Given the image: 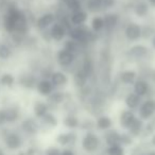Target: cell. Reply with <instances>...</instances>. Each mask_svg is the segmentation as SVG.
<instances>
[{
  "label": "cell",
  "instance_id": "1",
  "mask_svg": "<svg viewBox=\"0 0 155 155\" xmlns=\"http://www.w3.org/2000/svg\"><path fill=\"white\" fill-rule=\"evenodd\" d=\"M123 60L130 66H138L140 64H152L155 60V53L152 51L148 43H139L127 45L123 51Z\"/></svg>",
  "mask_w": 155,
  "mask_h": 155
},
{
  "label": "cell",
  "instance_id": "2",
  "mask_svg": "<svg viewBox=\"0 0 155 155\" xmlns=\"http://www.w3.org/2000/svg\"><path fill=\"white\" fill-rule=\"evenodd\" d=\"M79 58L80 56L75 55L74 53L68 51L65 48H63L62 46H60L53 53L54 66L71 74L78 67Z\"/></svg>",
  "mask_w": 155,
  "mask_h": 155
},
{
  "label": "cell",
  "instance_id": "3",
  "mask_svg": "<svg viewBox=\"0 0 155 155\" xmlns=\"http://www.w3.org/2000/svg\"><path fill=\"white\" fill-rule=\"evenodd\" d=\"M119 34L127 45L142 41L141 22L133 18H127L119 31Z\"/></svg>",
  "mask_w": 155,
  "mask_h": 155
},
{
  "label": "cell",
  "instance_id": "4",
  "mask_svg": "<svg viewBox=\"0 0 155 155\" xmlns=\"http://www.w3.org/2000/svg\"><path fill=\"white\" fill-rule=\"evenodd\" d=\"M81 149L87 154H96L101 150L103 146L101 135L98 132H86L83 133L80 139Z\"/></svg>",
  "mask_w": 155,
  "mask_h": 155
},
{
  "label": "cell",
  "instance_id": "5",
  "mask_svg": "<svg viewBox=\"0 0 155 155\" xmlns=\"http://www.w3.org/2000/svg\"><path fill=\"white\" fill-rule=\"evenodd\" d=\"M138 78H139V73H138L137 68L127 65V67H123L117 72L114 79L119 85L127 87V88H131Z\"/></svg>",
  "mask_w": 155,
  "mask_h": 155
},
{
  "label": "cell",
  "instance_id": "6",
  "mask_svg": "<svg viewBox=\"0 0 155 155\" xmlns=\"http://www.w3.org/2000/svg\"><path fill=\"white\" fill-rule=\"evenodd\" d=\"M55 21H58V15H56L55 11L54 10H45L35 17L33 27L39 33L49 30L50 27Z\"/></svg>",
  "mask_w": 155,
  "mask_h": 155
},
{
  "label": "cell",
  "instance_id": "7",
  "mask_svg": "<svg viewBox=\"0 0 155 155\" xmlns=\"http://www.w3.org/2000/svg\"><path fill=\"white\" fill-rule=\"evenodd\" d=\"M70 26L63 21H55L48 31H49V35L51 37L52 44L61 46L67 38H68V29Z\"/></svg>",
  "mask_w": 155,
  "mask_h": 155
},
{
  "label": "cell",
  "instance_id": "8",
  "mask_svg": "<svg viewBox=\"0 0 155 155\" xmlns=\"http://www.w3.org/2000/svg\"><path fill=\"white\" fill-rule=\"evenodd\" d=\"M131 91L133 93H135L137 96H139L140 98H142V99L155 97L154 85L146 78H138L137 81L131 87Z\"/></svg>",
  "mask_w": 155,
  "mask_h": 155
},
{
  "label": "cell",
  "instance_id": "9",
  "mask_svg": "<svg viewBox=\"0 0 155 155\" xmlns=\"http://www.w3.org/2000/svg\"><path fill=\"white\" fill-rule=\"evenodd\" d=\"M49 80L55 89H68L71 86L70 74L60 68H54L50 74Z\"/></svg>",
  "mask_w": 155,
  "mask_h": 155
},
{
  "label": "cell",
  "instance_id": "10",
  "mask_svg": "<svg viewBox=\"0 0 155 155\" xmlns=\"http://www.w3.org/2000/svg\"><path fill=\"white\" fill-rule=\"evenodd\" d=\"M130 15L133 19L142 22L153 15V10L146 0H137Z\"/></svg>",
  "mask_w": 155,
  "mask_h": 155
},
{
  "label": "cell",
  "instance_id": "11",
  "mask_svg": "<svg viewBox=\"0 0 155 155\" xmlns=\"http://www.w3.org/2000/svg\"><path fill=\"white\" fill-rule=\"evenodd\" d=\"M70 95H71V93H69L68 89H55V91L46 99L47 103L49 104L51 112L55 113L58 110H61L63 104H64L65 101L70 97Z\"/></svg>",
  "mask_w": 155,
  "mask_h": 155
},
{
  "label": "cell",
  "instance_id": "12",
  "mask_svg": "<svg viewBox=\"0 0 155 155\" xmlns=\"http://www.w3.org/2000/svg\"><path fill=\"white\" fill-rule=\"evenodd\" d=\"M80 140L78 131L60 132L55 137V142L61 148H74Z\"/></svg>",
  "mask_w": 155,
  "mask_h": 155
},
{
  "label": "cell",
  "instance_id": "13",
  "mask_svg": "<svg viewBox=\"0 0 155 155\" xmlns=\"http://www.w3.org/2000/svg\"><path fill=\"white\" fill-rule=\"evenodd\" d=\"M136 114H137L138 118L141 119L143 122L155 117V97L147 98V99L142 100Z\"/></svg>",
  "mask_w": 155,
  "mask_h": 155
},
{
  "label": "cell",
  "instance_id": "14",
  "mask_svg": "<svg viewBox=\"0 0 155 155\" xmlns=\"http://www.w3.org/2000/svg\"><path fill=\"white\" fill-rule=\"evenodd\" d=\"M19 129L21 131V134H25L29 137H33L41 132V125H39L38 119H36L33 116H30L22 119L21 122H20Z\"/></svg>",
  "mask_w": 155,
  "mask_h": 155
},
{
  "label": "cell",
  "instance_id": "15",
  "mask_svg": "<svg viewBox=\"0 0 155 155\" xmlns=\"http://www.w3.org/2000/svg\"><path fill=\"white\" fill-rule=\"evenodd\" d=\"M5 144L9 150L16 151L22 148L25 143V139L22 137V134L17 131H8L5 132L3 136Z\"/></svg>",
  "mask_w": 155,
  "mask_h": 155
},
{
  "label": "cell",
  "instance_id": "16",
  "mask_svg": "<svg viewBox=\"0 0 155 155\" xmlns=\"http://www.w3.org/2000/svg\"><path fill=\"white\" fill-rule=\"evenodd\" d=\"M38 79V75L31 70L25 71L21 74L18 75V78H16L17 84L24 89H27V91H35V86H36Z\"/></svg>",
  "mask_w": 155,
  "mask_h": 155
},
{
  "label": "cell",
  "instance_id": "17",
  "mask_svg": "<svg viewBox=\"0 0 155 155\" xmlns=\"http://www.w3.org/2000/svg\"><path fill=\"white\" fill-rule=\"evenodd\" d=\"M91 18V14L84 9H78L75 11L69 12L68 20L71 27H79V26H86L88 24V20Z\"/></svg>",
  "mask_w": 155,
  "mask_h": 155
},
{
  "label": "cell",
  "instance_id": "18",
  "mask_svg": "<svg viewBox=\"0 0 155 155\" xmlns=\"http://www.w3.org/2000/svg\"><path fill=\"white\" fill-rule=\"evenodd\" d=\"M87 26H88V28L91 29V31L94 34H96L101 38L104 35V32H105V22H104L103 14L91 15Z\"/></svg>",
  "mask_w": 155,
  "mask_h": 155
},
{
  "label": "cell",
  "instance_id": "19",
  "mask_svg": "<svg viewBox=\"0 0 155 155\" xmlns=\"http://www.w3.org/2000/svg\"><path fill=\"white\" fill-rule=\"evenodd\" d=\"M137 118V114L136 112L127 108L123 107L120 110L118 114V124L122 131H127L129 127H131L132 123L135 121V119Z\"/></svg>",
  "mask_w": 155,
  "mask_h": 155
},
{
  "label": "cell",
  "instance_id": "20",
  "mask_svg": "<svg viewBox=\"0 0 155 155\" xmlns=\"http://www.w3.org/2000/svg\"><path fill=\"white\" fill-rule=\"evenodd\" d=\"M54 91H55V88H54L53 84H52L49 79H47V78H39L36 83V86H35V91H36V94L41 99L46 100Z\"/></svg>",
  "mask_w": 155,
  "mask_h": 155
},
{
  "label": "cell",
  "instance_id": "21",
  "mask_svg": "<svg viewBox=\"0 0 155 155\" xmlns=\"http://www.w3.org/2000/svg\"><path fill=\"white\" fill-rule=\"evenodd\" d=\"M95 124L96 132L102 134L114 127V120L107 113H103V114L95 117Z\"/></svg>",
  "mask_w": 155,
  "mask_h": 155
},
{
  "label": "cell",
  "instance_id": "22",
  "mask_svg": "<svg viewBox=\"0 0 155 155\" xmlns=\"http://www.w3.org/2000/svg\"><path fill=\"white\" fill-rule=\"evenodd\" d=\"M39 125H41V131H52L53 129L58 127L60 124V119H58L56 113L49 112L46 114L41 119H39Z\"/></svg>",
  "mask_w": 155,
  "mask_h": 155
},
{
  "label": "cell",
  "instance_id": "23",
  "mask_svg": "<svg viewBox=\"0 0 155 155\" xmlns=\"http://www.w3.org/2000/svg\"><path fill=\"white\" fill-rule=\"evenodd\" d=\"M142 100H143L142 98H140L139 96H137L135 93H133L131 89H130L124 95V97L122 98V102H123L124 107L127 108V110H134V112H137L140 104H141Z\"/></svg>",
  "mask_w": 155,
  "mask_h": 155
},
{
  "label": "cell",
  "instance_id": "24",
  "mask_svg": "<svg viewBox=\"0 0 155 155\" xmlns=\"http://www.w3.org/2000/svg\"><path fill=\"white\" fill-rule=\"evenodd\" d=\"M61 123L67 131H78L80 129L81 117L78 114H64Z\"/></svg>",
  "mask_w": 155,
  "mask_h": 155
},
{
  "label": "cell",
  "instance_id": "25",
  "mask_svg": "<svg viewBox=\"0 0 155 155\" xmlns=\"http://www.w3.org/2000/svg\"><path fill=\"white\" fill-rule=\"evenodd\" d=\"M49 112H51V110H50L49 104L47 103V101L45 99H37L33 102L32 113L33 117H35L36 119L39 120Z\"/></svg>",
  "mask_w": 155,
  "mask_h": 155
},
{
  "label": "cell",
  "instance_id": "26",
  "mask_svg": "<svg viewBox=\"0 0 155 155\" xmlns=\"http://www.w3.org/2000/svg\"><path fill=\"white\" fill-rule=\"evenodd\" d=\"M120 133L121 131L115 129V127L102 133L101 138H102V141H103V144L105 147L113 146V144H118V143L120 144Z\"/></svg>",
  "mask_w": 155,
  "mask_h": 155
},
{
  "label": "cell",
  "instance_id": "27",
  "mask_svg": "<svg viewBox=\"0 0 155 155\" xmlns=\"http://www.w3.org/2000/svg\"><path fill=\"white\" fill-rule=\"evenodd\" d=\"M5 116H7V123L8 124H13L16 123L17 121L20 120L21 117V110H20L19 106L12 104L7 107H5Z\"/></svg>",
  "mask_w": 155,
  "mask_h": 155
},
{
  "label": "cell",
  "instance_id": "28",
  "mask_svg": "<svg viewBox=\"0 0 155 155\" xmlns=\"http://www.w3.org/2000/svg\"><path fill=\"white\" fill-rule=\"evenodd\" d=\"M83 8H84L91 15L103 14L102 0H83Z\"/></svg>",
  "mask_w": 155,
  "mask_h": 155
},
{
  "label": "cell",
  "instance_id": "29",
  "mask_svg": "<svg viewBox=\"0 0 155 155\" xmlns=\"http://www.w3.org/2000/svg\"><path fill=\"white\" fill-rule=\"evenodd\" d=\"M61 46H62L63 48H65L66 50H68V51L74 53L75 55H78V56H81L86 51V49H84L78 41H73V39H70V38H67Z\"/></svg>",
  "mask_w": 155,
  "mask_h": 155
},
{
  "label": "cell",
  "instance_id": "30",
  "mask_svg": "<svg viewBox=\"0 0 155 155\" xmlns=\"http://www.w3.org/2000/svg\"><path fill=\"white\" fill-rule=\"evenodd\" d=\"M143 125H144V122L141 119H139L137 117L127 132L134 138V139H138V138L140 139L142 135V131H143Z\"/></svg>",
  "mask_w": 155,
  "mask_h": 155
},
{
  "label": "cell",
  "instance_id": "31",
  "mask_svg": "<svg viewBox=\"0 0 155 155\" xmlns=\"http://www.w3.org/2000/svg\"><path fill=\"white\" fill-rule=\"evenodd\" d=\"M151 146L149 144L148 140H142L140 143L134 144L131 147L130 155H144L149 150H151Z\"/></svg>",
  "mask_w": 155,
  "mask_h": 155
},
{
  "label": "cell",
  "instance_id": "32",
  "mask_svg": "<svg viewBox=\"0 0 155 155\" xmlns=\"http://www.w3.org/2000/svg\"><path fill=\"white\" fill-rule=\"evenodd\" d=\"M79 130H80L81 132H83V133L96 131L95 118L91 116H87V117H84V118H81L80 129Z\"/></svg>",
  "mask_w": 155,
  "mask_h": 155
},
{
  "label": "cell",
  "instance_id": "33",
  "mask_svg": "<svg viewBox=\"0 0 155 155\" xmlns=\"http://www.w3.org/2000/svg\"><path fill=\"white\" fill-rule=\"evenodd\" d=\"M155 133V117H153L152 119L146 121L143 125V131H142L141 135V140H148L152 134Z\"/></svg>",
  "mask_w": 155,
  "mask_h": 155
},
{
  "label": "cell",
  "instance_id": "34",
  "mask_svg": "<svg viewBox=\"0 0 155 155\" xmlns=\"http://www.w3.org/2000/svg\"><path fill=\"white\" fill-rule=\"evenodd\" d=\"M17 83V80L14 74L10 72H5L3 74L0 75V85L3 87H8V88H12L14 87Z\"/></svg>",
  "mask_w": 155,
  "mask_h": 155
},
{
  "label": "cell",
  "instance_id": "35",
  "mask_svg": "<svg viewBox=\"0 0 155 155\" xmlns=\"http://www.w3.org/2000/svg\"><path fill=\"white\" fill-rule=\"evenodd\" d=\"M103 152L107 155H125V148L121 144H113V146H107L103 150Z\"/></svg>",
  "mask_w": 155,
  "mask_h": 155
},
{
  "label": "cell",
  "instance_id": "36",
  "mask_svg": "<svg viewBox=\"0 0 155 155\" xmlns=\"http://www.w3.org/2000/svg\"><path fill=\"white\" fill-rule=\"evenodd\" d=\"M13 55V48L11 45L0 43V60H9Z\"/></svg>",
  "mask_w": 155,
  "mask_h": 155
},
{
  "label": "cell",
  "instance_id": "37",
  "mask_svg": "<svg viewBox=\"0 0 155 155\" xmlns=\"http://www.w3.org/2000/svg\"><path fill=\"white\" fill-rule=\"evenodd\" d=\"M120 144L124 148L133 147L135 144V139L127 131H121L120 133Z\"/></svg>",
  "mask_w": 155,
  "mask_h": 155
},
{
  "label": "cell",
  "instance_id": "38",
  "mask_svg": "<svg viewBox=\"0 0 155 155\" xmlns=\"http://www.w3.org/2000/svg\"><path fill=\"white\" fill-rule=\"evenodd\" d=\"M43 155H61V149L58 146H51L48 147L45 151H44Z\"/></svg>",
  "mask_w": 155,
  "mask_h": 155
},
{
  "label": "cell",
  "instance_id": "39",
  "mask_svg": "<svg viewBox=\"0 0 155 155\" xmlns=\"http://www.w3.org/2000/svg\"><path fill=\"white\" fill-rule=\"evenodd\" d=\"M7 123V116H5V107L0 108V127H5Z\"/></svg>",
  "mask_w": 155,
  "mask_h": 155
},
{
  "label": "cell",
  "instance_id": "40",
  "mask_svg": "<svg viewBox=\"0 0 155 155\" xmlns=\"http://www.w3.org/2000/svg\"><path fill=\"white\" fill-rule=\"evenodd\" d=\"M61 155H77V153L74 151V148H62Z\"/></svg>",
  "mask_w": 155,
  "mask_h": 155
},
{
  "label": "cell",
  "instance_id": "41",
  "mask_svg": "<svg viewBox=\"0 0 155 155\" xmlns=\"http://www.w3.org/2000/svg\"><path fill=\"white\" fill-rule=\"evenodd\" d=\"M149 81L155 86V66H153L152 70H151L150 74H149Z\"/></svg>",
  "mask_w": 155,
  "mask_h": 155
},
{
  "label": "cell",
  "instance_id": "42",
  "mask_svg": "<svg viewBox=\"0 0 155 155\" xmlns=\"http://www.w3.org/2000/svg\"><path fill=\"white\" fill-rule=\"evenodd\" d=\"M148 45L150 46V48L152 49V51L155 53V33L153 34V36L150 38V41H148Z\"/></svg>",
  "mask_w": 155,
  "mask_h": 155
},
{
  "label": "cell",
  "instance_id": "43",
  "mask_svg": "<svg viewBox=\"0 0 155 155\" xmlns=\"http://www.w3.org/2000/svg\"><path fill=\"white\" fill-rule=\"evenodd\" d=\"M148 142H149V144L151 146V148L155 149V133L152 134V135H151L150 137H149Z\"/></svg>",
  "mask_w": 155,
  "mask_h": 155
},
{
  "label": "cell",
  "instance_id": "44",
  "mask_svg": "<svg viewBox=\"0 0 155 155\" xmlns=\"http://www.w3.org/2000/svg\"><path fill=\"white\" fill-rule=\"evenodd\" d=\"M146 1L150 5V7L152 8V10H155V0H146Z\"/></svg>",
  "mask_w": 155,
  "mask_h": 155
},
{
  "label": "cell",
  "instance_id": "45",
  "mask_svg": "<svg viewBox=\"0 0 155 155\" xmlns=\"http://www.w3.org/2000/svg\"><path fill=\"white\" fill-rule=\"evenodd\" d=\"M144 155H155V149H151Z\"/></svg>",
  "mask_w": 155,
  "mask_h": 155
},
{
  "label": "cell",
  "instance_id": "46",
  "mask_svg": "<svg viewBox=\"0 0 155 155\" xmlns=\"http://www.w3.org/2000/svg\"><path fill=\"white\" fill-rule=\"evenodd\" d=\"M0 155H5V151H3V149H1V148H0Z\"/></svg>",
  "mask_w": 155,
  "mask_h": 155
},
{
  "label": "cell",
  "instance_id": "47",
  "mask_svg": "<svg viewBox=\"0 0 155 155\" xmlns=\"http://www.w3.org/2000/svg\"><path fill=\"white\" fill-rule=\"evenodd\" d=\"M98 155H107V154H105V153H104V152H102L101 154H98Z\"/></svg>",
  "mask_w": 155,
  "mask_h": 155
},
{
  "label": "cell",
  "instance_id": "48",
  "mask_svg": "<svg viewBox=\"0 0 155 155\" xmlns=\"http://www.w3.org/2000/svg\"><path fill=\"white\" fill-rule=\"evenodd\" d=\"M154 91H155V86H154Z\"/></svg>",
  "mask_w": 155,
  "mask_h": 155
}]
</instances>
